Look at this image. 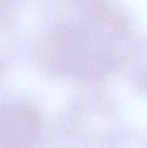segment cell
<instances>
[{
    "instance_id": "6da1fadb",
    "label": "cell",
    "mask_w": 147,
    "mask_h": 148,
    "mask_svg": "<svg viewBox=\"0 0 147 148\" xmlns=\"http://www.w3.org/2000/svg\"><path fill=\"white\" fill-rule=\"evenodd\" d=\"M39 134L36 109L24 101H0V148H34Z\"/></svg>"
},
{
    "instance_id": "7a4b0ae2",
    "label": "cell",
    "mask_w": 147,
    "mask_h": 148,
    "mask_svg": "<svg viewBox=\"0 0 147 148\" xmlns=\"http://www.w3.org/2000/svg\"><path fill=\"white\" fill-rule=\"evenodd\" d=\"M19 2L20 0H0V20L7 21Z\"/></svg>"
}]
</instances>
